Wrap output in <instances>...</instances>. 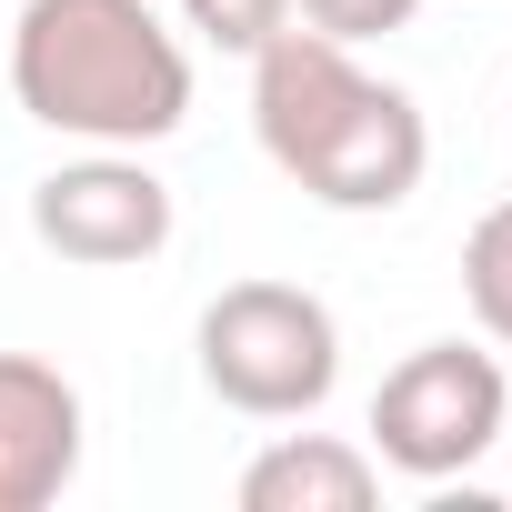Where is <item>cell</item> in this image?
I'll return each mask as SVG.
<instances>
[{"label":"cell","instance_id":"ba28073f","mask_svg":"<svg viewBox=\"0 0 512 512\" xmlns=\"http://www.w3.org/2000/svg\"><path fill=\"white\" fill-rule=\"evenodd\" d=\"M462 302H472V322L512 352V201H492V211L462 231Z\"/></svg>","mask_w":512,"mask_h":512},{"label":"cell","instance_id":"8992f818","mask_svg":"<svg viewBox=\"0 0 512 512\" xmlns=\"http://www.w3.org/2000/svg\"><path fill=\"white\" fill-rule=\"evenodd\" d=\"M81 472V392L41 352H0V512H51Z\"/></svg>","mask_w":512,"mask_h":512},{"label":"cell","instance_id":"9c48e42d","mask_svg":"<svg viewBox=\"0 0 512 512\" xmlns=\"http://www.w3.org/2000/svg\"><path fill=\"white\" fill-rule=\"evenodd\" d=\"M181 21L211 41V51H262L272 31H292V0H181Z\"/></svg>","mask_w":512,"mask_h":512},{"label":"cell","instance_id":"52a82bcc","mask_svg":"<svg viewBox=\"0 0 512 512\" xmlns=\"http://www.w3.org/2000/svg\"><path fill=\"white\" fill-rule=\"evenodd\" d=\"M372 492H382V462L332 432H282L241 472V512H372Z\"/></svg>","mask_w":512,"mask_h":512},{"label":"cell","instance_id":"277c9868","mask_svg":"<svg viewBox=\"0 0 512 512\" xmlns=\"http://www.w3.org/2000/svg\"><path fill=\"white\" fill-rule=\"evenodd\" d=\"M512 432V382L472 342H422L372 392V462L402 482H452Z\"/></svg>","mask_w":512,"mask_h":512},{"label":"cell","instance_id":"6da1fadb","mask_svg":"<svg viewBox=\"0 0 512 512\" xmlns=\"http://www.w3.org/2000/svg\"><path fill=\"white\" fill-rule=\"evenodd\" d=\"M251 131L262 161L322 211H402L432 171L422 101L402 81H372L352 41H322L302 21L251 51Z\"/></svg>","mask_w":512,"mask_h":512},{"label":"cell","instance_id":"5b68a950","mask_svg":"<svg viewBox=\"0 0 512 512\" xmlns=\"http://www.w3.org/2000/svg\"><path fill=\"white\" fill-rule=\"evenodd\" d=\"M31 241L81 272H131L171 241V181L141 151H81L31 181Z\"/></svg>","mask_w":512,"mask_h":512},{"label":"cell","instance_id":"3957f363","mask_svg":"<svg viewBox=\"0 0 512 512\" xmlns=\"http://www.w3.org/2000/svg\"><path fill=\"white\" fill-rule=\"evenodd\" d=\"M201 392L241 422H312L342 382V322L302 282H221L201 302Z\"/></svg>","mask_w":512,"mask_h":512},{"label":"cell","instance_id":"7a4b0ae2","mask_svg":"<svg viewBox=\"0 0 512 512\" xmlns=\"http://www.w3.org/2000/svg\"><path fill=\"white\" fill-rule=\"evenodd\" d=\"M11 101L81 151H151L191 121V51L151 0H21Z\"/></svg>","mask_w":512,"mask_h":512},{"label":"cell","instance_id":"30bf717a","mask_svg":"<svg viewBox=\"0 0 512 512\" xmlns=\"http://www.w3.org/2000/svg\"><path fill=\"white\" fill-rule=\"evenodd\" d=\"M412 11H422V0H292V21H302V31L352 41V51H362V41H382V31H402Z\"/></svg>","mask_w":512,"mask_h":512}]
</instances>
